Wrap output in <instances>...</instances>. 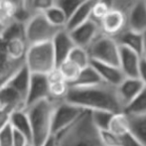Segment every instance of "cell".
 <instances>
[{"label":"cell","instance_id":"cell-1","mask_svg":"<svg viewBox=\"0 0 146 146\" xmlns=\"http://www.w3.org/2000/svg\"><path fill=\"white\" fill-rule=\"evenodd\" d=\"M65 102L90 111L123 112L116 87L104 83L87 88L70 87Z\"/></svg>","mask_w":146,"mask_h":146},{"label":"cell","instance_id":"cell-2","mask_svg":"<svg viewBox=\"0 0 146 146\" xmlns=\"http://www.w3.org/2000/svg\"><path fill=\"white\" fill-rule=\"evenodd\" d=\"M55 139L56 146H106L90 110H85L69 128L55 135Z\"/></svg>","mask_w":146,"mask_h":146},{"label":"cell","instance_id":"cell-3","mask_svg":"<svg viewBox=\"0 0 146 146\" xmlns=\"http://www.w3.org/2000/svg\"><path fill=\"white\" fill-rule=\"evenodd\" d=\"M57 104L47 98L25 108L31 125L32 146H42L52 136V119Z\"/></svg>","mask_w":146,"mask_h":146},{"label":"cell","instance_id":"cell-4","mask_svg":"<svg viewBox=\"0 0 146 146\" xmlns=\"http://www.w3.org/2000/svg\"><path fill=\"white\" fill-rule=\"evenodd\" d=\"M24 63L32 75L47 76L57 68L52 43L46 42L29 46Z\"/></svg>","mask_w":146,"mask_h":146},{"label":"cell","instance_id":"cell-5","mask_svg":"<svg viewBox=\"0 0 146 146\" xmlns=\"http://www.w3.org/2000/svg\"><path fill=\"white\" fill-rule=\"evenodd\" d=\"M60 28L50 23L43 13L32 15L25 22V41L28 47L40 43L52 42Z\"/></svg>","mask_w":146,"mask_h":146},{"label":"cell","instance_id":"cell-6","mask_svg":"<svg viewBox=\"0 0 146 146\" xmlns=\"http://www.w3.org/2000/svg\"><path fill=\"white\" fill-rule=\"evenodd\" d=\"M87 51L90 61L119 66V46L112 37L100 32L87 48Z\"/></svg>","mask_w":146,"mask_h":146},{"label":"cell","instance_id":"cell-7","mask_svg":"<svg viewBox=\"0 0 146 146\" xmlns=\"http://www.w3.org/2000/svg\"><path fill=\"white\" fill-rule=\"evenodd\" d=\"M85 110L78 108L69 102H60L56 104L52 119V135H58L69 128L80 117Z\"/></svg>","mask_w":146,"mask_h":146},{"label":"cell","instance_id":"cell-8","mask_svg":"<svg viewBox=\"0 0 146 146\" xmlns=\"http://www.w3.org/2000/svg\"><path fill=\"white\" fill-rule=\"evenodd\" d=\"M75 46L87 49L96 37L100 33V28L96 22L90 19L87 22L81 24L75 29L68 31Z\"/></svg>","mask_w":146,"mask_h":146},{"label":"cell","instance_id":"cell-9","mask_svg":"<svg viewBox=\"0 0 146 146\" xmlns=\"http://www.w3.org/2000/svg\"><path fill=\"white\" fill-rule=\"evenodd\" d=\"M100 32L110 37H116L127 28V16L118 9H111L100 23Z\"/></svg>","mask_w":146,"mask_h":146},{"label":"cell","instance_id":"cell-10","mask_svg":"<svg viewBox=\"0 0 146 146\" xmlns=\"http://www.w3.org/2000/svg\"><path fill=\"white\" fill-rule=\"evenodd\" d=\"M142 57L133 51L119 46V69L125 78H139Z\"/></svg>","mask_w":146,"mask_h":146},{"label":"cell","instance_id":"cell-11","mask_svg":"<svg viewBox=\"0 0 146 146\" xmlns=\"http://www.w3.org/2000/svg\"><path fill=\"white\" fill-rule=\"evenodd\" d=\"M144 87V84L141 82L139 78H125L122 83L117 86V94L123 106V110L125 106H128L140 94Z\"/></svg>","mask_w":146,"mask_h":146},{"label":"cell","instance_id":"cell-12","mask_svg":"<svg viewBox=\"0 0 146 146\" xmlns=\"http://www.w3.org/2000/svg\"><path fill=\"white\" fill-rule=\"evenodd\" d=\"M47 98H49V83L47 76L31 74L26 108Z\"/></svg>","mask_w":146,"mask_h":146},{"label":"cell","instance_id":"cell-13","mask_svg":"<svg viewBox=\"0 0 146 146\" xmlns=\"http://www.w3.org/2000/svg\"><path fill=\"white\" fill-rule=\"evenodd\" d=\"M51 43L54 50L57 67L68 59L71 51L74 49V47H76L70 36V33L66 29L60 30Z\"/></svg>","mask_w":146,"mask_h":146},{"label":"cell","instance_id":"cell-14","mask_svg":"<svg viewBox=\"0 0 146 146\" xmlns=\"http://www.w3.org/2000/svg\"><path fill=\"white\" fill-rule=\"evenodd\" d=\"M90 66L96 70L104 84L117 87L125 79L123 73L117 66L108 65V64L100 63L96 61H90Z\"/></svg>","mask_w":146,"mask_h":146},{"label":"cell","instance_id":"cell-15","mask_svg":"<svg viewBox=\"0 0 146 146\" xmlns=\"http://www.w3.org/2000/svg\"><path fill=\"white\" fill-rule=\"evenodd\" d=\"M127 28L134 32H146V0H140L127 12Z\"/></svg>","mask_w":146,"mask_h":146},{"label":"cell","instance_id":"cell-16","mask_svg":"<svg viewBox=\"0 0 146 146\" xmlns=\"http://www.w3.org/2000/svg\"><path fill=\"white\" fill-rule=\"evenodd\" d=\"M24 65V61L9 58L0 46V88H3Z\"/></svg>","mask_w":146,"mask_h":146},{"label":"cell","instance_id":"cell-17","mask_svg":"<svg viewBox=\"0 0 146 146\" xmlns=\"http://www.w3.org/2000/svg\"><path fill=\"white\" fill-rule=\"evenodd\" d=\"M114 40L118 44V46L124 47L129 50L133 51L140 57H142L143 53V44H144V37L143 34L134 32L126 28L124 31L114 37Z\"/></svg>","mask_w":146,"mask_h":146},{"label":"cell","instance_id":"cell-18","mask_svg":"<svg viewBox=\"0 0 146 146\" xmlns=\"http://www.w3.org/2000/svg\"><path fill=\"white\" fill-rule=\"evenodd\" d=\"M96 0H86L84 1L79 7L76 9V11L72 14L71 17L68 19L67 25L65 29L67 31H71L75 29L76 27L80 26L81 24L87 22L90 19L92 10Z\"/></svg>","mask_w":146,"mask_h":146},{"label":"cell","instance_id":"cell-19","mask_svg":"<svg viewBox=\"0 0 146 146\" xmlns=\"http://www.w3.org/2000/svg\"><path fill=\"white\" fill-rule=\"evenodd\" d=\"M0 46L9 58L17 60V61H24L25 59V55L28 49V45L25 39L13 38L6 41H2L0 39Z\"/></svg>","mask_w":146,"mask_h":146},{"label":"cell","instance_id":"cell-20","mask_svg":"<svg viewBox=\"0 0 146 146\" xmlns=\"http://www.w3.org/2000/svg\"><path fill=\"white\" fill-rule=\"evenodd\" d=\"M10 126L13 128L14 131L23 135L31 144V138H32L31 125L25 110H17L12 113L10 118Z\"/></svg>","mask_w":146,"mask_h":146},{"label":"cell","instance_id":"cell-21","mask_svg":"<svg viewBox=\"0 0 146 146\" xmlns=\"http://www.w3.org/2000/svg\"><path fill=\"white\" fill-rule=\"evenodd\" d=\"M104 82L102 81V79L98 76V74L96 73V71L90 65L88 67L82 70L78 79L72 85H70V87L87 88L100 85V84Z\"/></svg>","mask_w":146,"mask_h":146},{"label":"cell","instance_id":"cell-22","mask_svg":"<svg viewBox=\"0 0 146 146\" xmlns=\"http://www.w3.org/2000/svg\"><path fill=\"white\" fill-rule=\"evenodd\" d=\"M108 131L115 136H121V135L129 132L130 124H129L128 116L124 112L113 114L110 121V124H108Z\"/></svg>","mask_w":146,"mask_h":146},{"label":"cell","instance_id":"cell-23","mask_svg":"<svg viewBox=\"0 0 146 146\" xmlns=\"http://www.w3.org/2000/svg\"><path fill=\"white\" fill-rule=\"evenodd\" d=\"M128 116L130 130L142 146H146V114L138 116Z\"/></svg>","mask_w":146,"mask_h":146},{"label":"cell","instance_id":"cell-24","mask_svg":"<svg viewBox=\"0 0 146 146\" xmlns=\"http://www.w3.org/2000/svg\"><path fill=\"white\" fill-rule=\"evenodd\" d=\"M126 115L138 116L146 114V87L123 110Z\"/></svg>","mask_w":146,"mask_h":146},{"label":"cell","instance_id":"cell-25","mask_svg":"<svg viewBox=\"0 0 146 146\" xmlns=\"http://www.w3.org/2000/svg\"><path fill=\"white\" fill-rule=\"evenodd\" d=\"M49 83V98L56 102L65 100L66 96L69 92V84L64 80L56 82H48Z\"/></svg>","mask_w":146,"mask_h":146},{"label":"cell","instance_id":"cell-26","mask_svg":"<svg viewBox=\"0 0 146 146\" xmlns=\"http://www.w3.org/2000/svg\"><path fill=\"white\" fill-rule=\"evenodd\" d=\"M57 69L61 73L64 81L69 84V86L72 85L78 79V77H79L80 73L82 71L77 65L72 63L69 60H66L63 63L60 64L58 67H57Z\"/></svg>","mask_w":146,"mask_h":146},{"label":"cell","instance_id":"cell-27","mask_svg":"<svg viewBox=\"0 0 146 146\" xmlns=\"http://www.w3.org/2000/svg\"><path fill=\"white\" fill-rule=\"evenodd\" d=\"M43 14H44V16L46 17V19L48 20L52 25H54L55 27L60 28V29H65L66 25H67V22H68V17L60 8L57 7V6H55V5L52 6V7L49 8L48 10L43 12Z\"/></svg>","mask_w":146,"mask_h":146},{"label":"cell","instance_id":"cell-28","mask_svg":"<svg viewBox=\"0 0 146 146\" xmlns=\"http://www.w3.org/2000/svg\"><path fill=\"white\" fill-rule=\"evenodd\" d=\"M67 60L77 65L81 70L85 69L90 65V59L88 54L87 49L81 48V47H74V49L68 56Z\"/></svg>","mask_w":146,"mask_h":146},{"label":"cell","instance_id":"cell-29","mask_svg":"<svg viewBox=\"0 0 146 146\" xmlns=\"http://www.w3.org/2000/svg\"><path fill=\"white\" fill-rule=\"evenodd\" d=\"M94 125L98 127V129L102 132V131H108V124L111 119V116L113 113L106 111H90Z\"/></svg>","mask_w":146,"mask_h":146},{"label":"cell","instance_id":"cell-30","mask_svg":"<svg viewBox=\"0 0 146 146\" xmlns=\"http://www.w3.org/2000/svg\"><path fill=\"white\" fill-rule=\"evenodd\" d=\"M84 0H54V5L62 10L69 19Z\"/></svg>","mask_w":146,"mask_h":146},{"label":"cell","instance_id":"cell-31","mask_svg":"<svg viewBox=\"0 0 146 146\" xmlns=\"http://www.w3.org/2000/svg\"><path fill=\"white\" fill-rule=\"evenodd\" d=\"M14 130L10 124L0 131V146H13Z\"/></svg>","mask_w":146,"mask_h":146},{"label":"cell","instance_id":"cell-32","mask_svg":"<svg viewBox=\"0 0 146 146\" xmlns=\"http://www.w3.org/2000/svg\"><path fill=\"white\" fill-rule=\"evenodd\" d=\"M140 0H112V9H118L127 14L135 3Z\"/></svg>","mask_w":146,"mask_h":146},{"label":"cell","instance_id":"cell-33","mask_svg":"<svg viewBox=\"0 0 146 146\" xmlns=\"http://www.w3.org/2000/svg\"><path fill=\"white\" fill-rule=\"evenodd\" d=\"M13 112L10 108L0 106V131L10 124V118Z\"/></svg>","mask_w":146,"mask_h":146},{"label":"cell","instance_id":"cell-34","mask_svg":"<svg viewBox=\"0 0 146 146\" xmlns=\"http://www.w3.org/2000/svg\"><path fill=\"white\" fill-rule=\"evenodd\" d=\"M28 144H30L28 142V140L21 135L20 133L14 131V138H13V146H27Z\"/></svg>","mask_w":146,"mask_h":146},{"label":"cell","instance_id":"cell-35","mask_svg":"<svg viewBox=\"0 0 146 146\" xmlns=\"http://www.w3.org/2000/svg\"><path fill=\"white\" fill-rule=\"evenodd\" d=\"M139 79L141 80L144 86L146 87V61L144 59H141L140 62V70H139Z\"/></svg>","mask_w":146,"mask_h":146},{"label":"cell","instance_id":"cell-36","mask_svg":"<svg viewBox=\"0 0 146 146\" xmlns=\"http://www.w3.org/2000/svg\"><path fill=\"white\" fill-rule=\"evenodd\" d=\"M42 146H56V139H55V136L52 135Z\"/></svg>","mask_w":146,"mask_h":146},{"label":"cell","instance_id":"cell-37","mask_svg":"<svg viewBox=\"0 0 146 146\" xmlns=\"http://www.w3.org/2000/svg\"><path fill=\"white\" fill-rule=\"evenodd\" d=\"M144 37V44H143V53H142V58L146 61V32L143 34Z\"/></svg>","mask_w":146,"mask_h":146},{"label":"cell","instance_id":"cell-38","mask_svg":"<svg viewBox=\"0 0 146 146\" xmlns=\"http://www.w3.org/2000/svg\"><path fill=\"white\" fill-rule=\"evenodd\" d=\"M4 29H5V28H4L3 26L1 25V24H0V36H1V35H2V33H3Z\"/></svg>","mask_w":146,"mask_h":146},{"label":"cell","instance_id":"cell-39","mask_svg":"<svg viewBox=\"0 0 146 146\" xmlns=\"http://www.w3.org/2000/svg\"><path fill=\"white\" fill-rule=\"evenodd\" d=\"M27 146H32V145H31V144H28Z\"/></svg>","mask_w":146,"mask_h":146},{"label":"cell","instance_id":"cell-40","mask_svg":"<svg viewBox=\"0 0 146 146\" xmlns=\"http://www.w3.org/2000/svg\"><path fill=\"white\" fill-rule=\"evenodd\" d=\"M84 1H86V0H84Z\"/></svg>","mask_w":146,"mask_h":146},{"label":"cell","instance_id":"cell-41","mask_svg":"<svg viewBox=\"0 0 146 146\" xmlns=\"http://www.w3.org/2000/svg\"><path fill=\"white\" fill-rule=\"evenodd\" d=\"M0 1H1V0H0Z\"/></svg>","mask_w":146,"mask_h":146}]
</instances>
